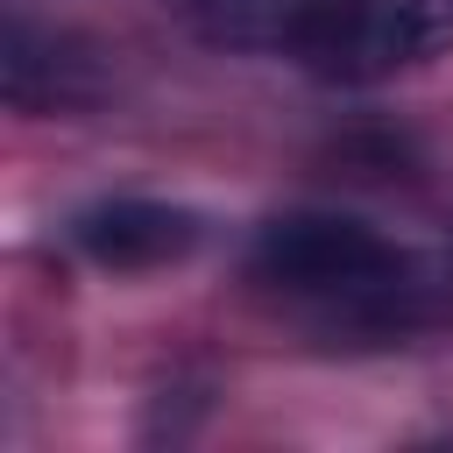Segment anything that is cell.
I'll return each instance as SVG.
<instances>
[{"mask_svg":"<svg viewBox=\"0 0 453 453\" xmlns=\"http://www.w3.org/2000/svg\"><path fill=\"white\" fill-rule=\"evenodd\" d=\"M248 276L276 297L333 304V311H396L418 290V262L368 219L333 205H290L255 226Z\"/></svg>","mask_w":453,"mask_h":453,"instance_id":"6da1fadb","label":"cell"},{"mask_svg":"<svg viewBox=\"0 0 453 453\" xmlns=\"http://www.w3.org/2000/svg\"><path fill=\"white\" fill-rule=\"evenodd\" d=\"M453 50V0H304L283 57L319 85H382Z\"/></svg>","mask_w":453,"mask_h":453,"instance_id":"7a4b0ae2","label":"cell"},{"mask_svg":"<svg viewBox=\"0 0 453 453\" xmlns=\"http://www.w3.org/2000/svg\"><path fill=\"white\" fill-rule=\"evenodd\" d=\"M71 241L99 269H163L205 241V219L170 198H99L71 219Z\"/></svg>","mask_w":453,"mask_h":453,"instance_id":"3957f363","label":"cell"}]
</instances>
